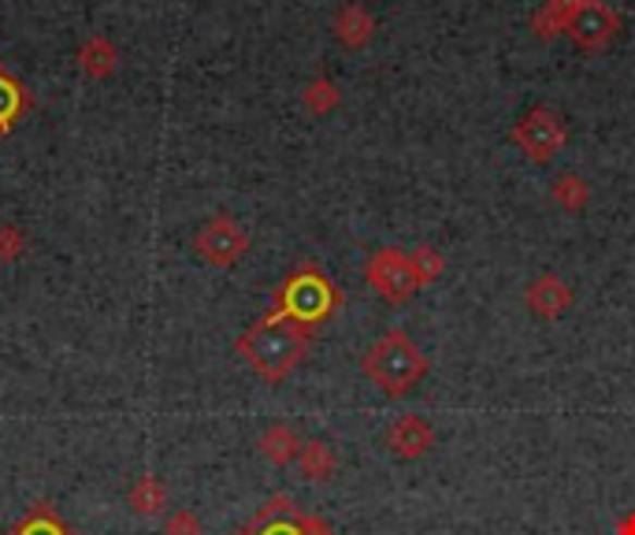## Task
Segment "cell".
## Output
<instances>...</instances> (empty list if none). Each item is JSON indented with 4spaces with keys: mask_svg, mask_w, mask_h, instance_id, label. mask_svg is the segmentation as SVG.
<instances>
[{
    "mask_svg": "<svg viewBox=\"0 0 635 535\" xmlns=\"http://www.w3.org/2000/svg\"><path fill=\"white\" fill-rule=\"evenodd\" d=\"M308 346H313V328H305V324L290 320V316H279L271 309L260 316L249 331H242L239 342H234L239 357L246 361L260 379H268V384L286 379L290 372L302 365Z\"/></svg>",
    "mask_w": 635,
    "mask_h": 535,
    "instance_id": "6da1fadb",
    "label": "cell"
},
{
    "mask_svg": "<svg viewBox=\"0 0 635 535\" xmlns=\"http://www.w3.org/2000/svg\"><path fill=\"white\" fill-rule=\"evenodd\" d=\"M361 368H365V376L371 379V384L379 387L383 394H410L416 384H420L424 376H428V357H424V350L416 346V342L410 339L405 331H387L383 339L376 342L365 361H361Z\"/></svg>",
    "mask_w": 635,
    "mask_h": 535,
    "instance_id": "7a4b0ae2",
    "label": "cell"
},
{
    "mask_svg": "<svg viewBox=\"0 0 635 535\" xmlns=\"http://www.w3.org/2000/svg\"><path fill=\"white\" fill-rule=\"evenodd\" d=\"M342 305L339 287L331 283L316 265H297L290 276L279 283L276 297H271V313L290 316V320L316 328Z\"/></svg>",
    "mask_w": 635,
    "mask_h": 535,
    "instance_id": "3957f363",
    "label": "cell"
},
{
    "mask_svg": "<svg viewBox=\"0 0 635 535\" xmlns=\"http://www.w3.org/2000/svg\"><path fill=\"white\" fill-rule=\"evenodd\" d=\"M231 535H334V532L323 516L297 510V502L290 495H271L257 510V516Z\"/></svg>",
    "mask_w": 635,
    "mask_h": 535,
    "instance_id": "277c9868",
    "label": "cell"
},
{
    "mask_svg": "<svg viewBox=\"0 0 635 535\" xmlns=\"http://www.w3.org/2000/svg\"><path fill=\"white\" fill-rule=\"evenodd\" d=\"M510 142L532 160V165H547V160H553L565 149L569 131L558 112H550V108H532V112L510 131Z\"/></svg>",
    "mask_w": 635,
    "mask_h": 535,
    "instance_id": "5b68a950",
    "label": "cell"
},
{
    "mask_svg": "<svg viewBox=\"0 0 635 535\" xmlns=\"http://www.w3.org/2000/svg\"><path fill=\"white\" fill-rule=\"evenodd\" d=\"M365 279L387 297L390 305L410 302L416 290H420V279H416V271H413L410 253H402V250H394V246L371 253L368 265H365Z\"/></svg>",
    "mask_w": 635,
    "mask_h": 535,
    "instance_id": "8992f818",
    "label": "cell"
},
{
    "mask_svg": "<svg viewBox=\"0 0 635 535\" xmlns=\"http://www.w3.org/2000/svg\"><path fill=\"white\" fill-rule=\"evenodd\" d=\"M197 257H205L212 268H231L249 253V231L231 216H212L194 239Z\"/></svg>",
    "mask_w": 635,
    "mask_h": 535,
    "instance_id": "52a82bcc",
    "label": "cell"
},
{
    "mask_svg": "<svg viewBox=\"0 0 635 535\" xmlns=\"http://www.w3.org/2000/svg\"><path fill=\"white\" fill-rule=\"evenodd\" d=\"M565 34L584 52H598L621 34V15L606 0H579L576 12L565 23Z\"/></svg>",
    "mask_w": 635,
    "mask_h": 535,
    "instance_id": "ba28073f",
    "label": "cell"
},
{
    "mask_svg": "<svg viewBox=\"0 0 635 535\" xmlns=\"http://www.w3.org/2000/svg\"><path fill=\"white\" fill-rule=\"evenodd\" d=\"M387 447L398 461H416L435 447V431L424 416L405 413L387 428Z\"/></svg>",
    "mask_w": 635,
    "mask_h": 535,
    "instance_id": "9c48e42d",
    "label": "cell"
},
{
    "mask_svg": "<svg viewBox=\"0 0 635 535\" xmlns=\"http://www.w3.org/2000/svg\"><path fill=\"white\" fill-rule=\"evenodd\" d=\"M524 305H528L539 320H558V316L573 305V287H569L561 276L547 271V276H539L535 283H528V290H524Z\"/></svg>",
    "mask_w": 635,
    "mask_h": 535,
    "instance_id": "30bf717a",
    "label": "cell"
},
{
    "mask_svg": "<svg viewBox=\"0 0 635 535\" xmlns=\"http://www.w3.org/2000/svg\"><path fill=\"white\" fill-rule=\"evenodd\" d=\"M26 108H30V94H26V86L12 75V68L0 63V138L15 131V123L26 115Z\"/></svg>",
    "mask_w": 635,
    "mask_h": 535,
    "instance_id": "8fae6325",
    "label": "cell"
},
{
    "mask_svg": "<svg viewBox=\"0 0 635 535\" xmlns=\"http://www.w3.org/2000/svg\"><path fill=\"white\" fill-rule=\"evenodd\" d=\"M334 38H339L346 49H361V45L371 41V31H376V20L368 15V8L361 4H346L339 8V15H334Z\"/></svg>",
    "mask_w": 635,
    "mask_h": 535,
    "instance_id": "7c38bea8",
    "label": "cell"
},
{
    "mask_svg": "<svg viewBox=\"0 0 635 535\" xmlns=\"http://www.w3.org/2000/svg\"><path fill=\"white\" fill-rule=\"evenodd\" d=\"M257 447L271 465H290V461H297V453H302L305 442L297 439V431L290 428V424H271V428L260 435Z\"/></svg>",
    "mask_w": 635,
    "mask_h": 535,
    "instance_id": "4fadbf2b",
    "label": "cell"
},
{
    "mask_svg": "<svg viewBox=\"0 0 635 535\" xmlns=\"http://www.w3.org/2000/svg\"><path fill=\"white\" fill-rule=\"evenodd\" d=\"M126 502H131V510L138 516H160L168 510V491L164 484H160L157 476H138L131 484V491H126Z\"/></svg>",
    "mask_w": 635,
    "mask_h": 535,
    "instance_id": "5bb4252c",
    "label": "cell"
},
{
    "mask_svg": "<svg viewBox=\"0 0 635 535\" xmlns=\"http://www.w3.org/2000/svg\"><path fill=\"white\" fill-rule=\"evenodd\" d=\"M297 469H302V476L313 479V484H328L334 476V469H339V458H334V450L328 442L313 439V442H305L302 453H297Z\"/></svg>",
    "mask_w": 635,
    "mask_h": 535,
    "instance_id": "9a60e30c",
    "label": "cell"
},
{
    "mask_svg": "<svg viewBox=\"0 0 635 535\" xmlns=\"http://www.w3.org/2000/svg\"><path fill=\"white\" fill-rule=\"evenodd\" d=\"M8 535H75V532L63 524V516L52 510L49 502H34L30 510L23 513V521Z\"/></svg>",
    "mask_w": 635,
    "mask_h": 535,
    "instance_id": "2e32d148",
    "label": "cell"
},
{
    "mask_svg": "<svg viewBox=\"0 0 635 535\" xmlns=\"http://www.w3.org/2000/svg\"><path fill=\"white\" fill-rule=\"evenodd\" d=\"M78 63H83L86 75L94 78H108L115 68H120V52L108 38H89L83 49H78Z\"/></svg>",
    "mask_w": 635,
    "mask_h": 535,
    "instance_id": "e0dca14e",
    "label": "cell"
},
{
    "mask_svg": "<svg viewBox=\"0 0 635 535\" xmlns=\"http://www.w3.org/2000/svg\"><path fill=\"white\" fill-rule=\"evenodd\" d=\"M576 4L579 0H547L532 20L535 34H539L542 41H553L558 34H565V23H569V15L576 12Z\"/></svg>",
    "mask_w": 635,
    "mask_h": 535,
    "instance_id": "ac0fdd59",
    "label": "cell"
},
{
    "mask_svg": "<svg viewBox=\"0 0 635 535\" xmlns=\"http://www.w3.org/2000/svg\"><path fill=\"white\" fill-rule=\"evenodd\" d=\"M550 197L565 208V212H579V208H587V202H591V186L579 175H561L558 183L550 186Z\"/></svg>",
    "mask_w": 635,
    "mask_h": 535,
    "instance_id": "d6986e66",
    "label": "cell"
},
{
    "mask_svg": "<svg viewBox=\"0 0 635 535\" xmlns=\"http://www.w3.org/2000/svg\"><path fill=\"white\" fill-rule=\"evenodd\" d=\"M410 260H413V271H416V279H420V287L435 283V279L447 271V260H442V253L435 246H416L410 253Z\"/></svg>",
    "mask_w": 635,
    "mask_h": 535,
    "instance_id": "ffe728a7",
    "label": "cell"
},
{
    "mask_svg": "<svg viewBox=\"0 0 635 535\" xmlns=\"http://www.w3.org/2000/svg\"><path fill=\"white\" fill-rule=\"evenodd\" d=\"M334 105H339V86L331 78H316V83L305 86V108L313 115H328Z\"/></svg>",
    "mask_w": 635,
    "mask_h": 535,
    "instance_id": "44dd1931",
    "label": "cell"
},
{
    "mask_svg": "<svg viewBox=\"0 0 635 535\" xmlns=\"http://www.w3.org/2000/svg\"><path fill=\"white\" fill-rule=\"evenodd\" d=\"M26 253V231L15 223H0V260H20Z\"/></svg>",
    "mask_w": 635,
    "mask_h": 535,
    "instance_id": "7402d4cb",
    "label": "cell"
},
{
    "mask_svg": "<svg viewBox=\"0 0 635 535\" xmlns=\"http://www.w3.org/2000/svg\"><path fill=\"white\" fill-rule=\"evenodd\" d=\"M164 535H202V521L190 510H175L164 521Z\"/></svg>",
    "mask_w": 635,
    "mask_h": 535,
    "instance_id": "603a6c76",
    "label": "cell"
},
{
    "mask_svg": "<svg viewBox=\"0 0 635 535\" xmlns=\"http://www.w3.org/2000/svg\"><path fill=\"white\" fill-rule=\"evenodd\" d=\"M616 535H635V510L624 516L621 524H616Z\"/></svg>",
    "mask_w": 635,
    "mask_h": 535,
    "instance_id": "cb8c5ba5",
    "label": "cell"
}]
</instances>
